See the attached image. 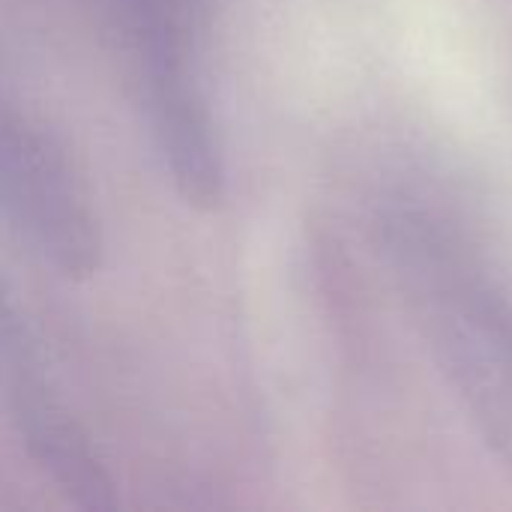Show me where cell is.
<instances>
[{
    "mask_svg": "<svg viewBox=\"0 0 512 512\" xmlns=\"http://www.w3.org/2000/svg\"><path fill=\"white\" fill-rule=\"evenodd\" d=\"M159 153L177 192L192 207H216L222 198V153L210 105L195 69L198 0H120Z\"/></svg>",
    "mask_w": 512,
    "mask_h": 512,
    "instance_id": "1",
    "label": "cell"
},
{
    "mask_svg": "<svg viewBox=\"0 0 512 512\" xmlns=\"http://www.w3.org/2000/svg\"><path fill=\"white\" fill-rule=\"evenodd\" d=\"M0 207L63 276L99 270V219L63 147L30 117L0 108Z\"/></svg>",
    "mask_w": 512,
    "mask_h": 512,
    "instance_id": "2",
    "label": "cell"
},
{
    "mask_svg": "<svg viewBox=\"0 0 512 512\" xmlns=\"http://www.w3.org/2000/svg\"><path fill=\"white\" fill-rule=\"evenodd\" d=\"M0 402L30 459L81 510H111V480L90 438L51 387L45 366L0 288Z\"/></svg>",
    "mask_w": 512,
    "mask_h": 512,
    "instance_id": "3",
    "label": "cell"
}]
</instances>
